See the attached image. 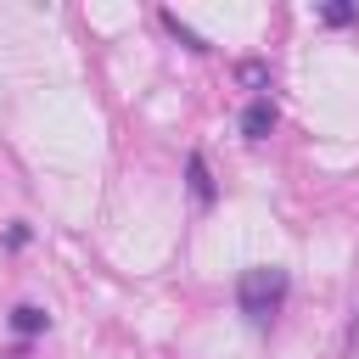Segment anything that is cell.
Returning <instances> with one entry per match:
<instances>
[{
    "mask_svg": "<svg viewBox=\"0 0 359 359\" xmlns=\"http://www.w3.org/2000/svg\"><path fill=\"white\" fill-rule=\"evenodd\" d=\"M286 292H292V280H286L280 264H252V269L236 275V309H241L252 325H269L275 309L286 303Z\"/></svg>",
    "mask_w": 359,
    "mask_h": 359,
    "instance_id": "obj_1",
    "label": "cell"
},
{
    "mask_svg": "<svg viewBox=\"0 0 359 359\" xmlns=\"http://www.w3.org/2000/svg\"><path fill=\"white\" fill-rule=\"evenodd\" d=\"M269 129H275V101H269V95H252L247 112H241V135H247V140H264Z\"/></svg>",
    "mask_w": 359,
    "mask_h": 359,
    "instance_id": "obj_2",
    "label": "cell"
},
{
    "mask_svg": "<svg viewBox=\"0 0 359 359\" xmlns=\"http://www.w3.org/2000/svg\"><path fill=\"white\" fill-rule=\"evenodd\" d=\"M45 325H50V314H45L39 303H17V309H11V331H17V337H39Z\"/></svg>",
    "mask_w": 359,
    "mask_h": 359,
    "instance_id": "obj_3",
    "label": "cell"
},
{
    "mask_svg": "<svg viewBox=\"0 0 359 359\" xmlns=\"http://www.w3.org/2000/svg\"><path fill=\"white\" fill-rule=\"evenodd\" d=\"M185 174H191V196L196 202H213V180H208V163L191 151V163H185Z\"/></svg>",
    "mask_w": 359,
    "mask_h": 359,
    "instance_id": "obj_4",
    "label": "cell"
},
{
    "mask_svg": "<svg viewBox=\"0 0 359 359\" xmlns=\"http://www.w3.org/2000/svg\"><path fill=\"white\" fill-rule=\"evenodd\" d=\"M163 28H168L180 45H191V50H208V39H202L196 28H185V22H180V11H163Z\"/></svg>",
    "mask_w": 359,
    "mask_h": 359,
    "instance_id": "obj_5",
    "label": "cell"
},
{
    "mask_svg": "<svg viewBox=\"0 0 359 359\" xmlns=\"http://www.w3.org/2000/svg\"><path fill=\"white\" fill-rule=\"evenodd\" d=\"M236 73H241V84H269V73H264V62H241Z\"/></svg>",
    "mask_w": 359,
    "mask_h": 359,
    "instance_id": "obj_6",
    "label": "cell"
},
{
    "mask_svg": "<svg viewBox=\"0 0 359 359\" xmlns=\"http://www.w3.org/2000/svg\"><path fill=\"white\" fill-rule=\"evenodd\" d=\"M325 22H353V6H325Z\"/></svg>",
    "mask_w": 359,
    "mask_h": 359,
    "instance_id": "obj_7",
    "label": "cell"
}]
</instances>
